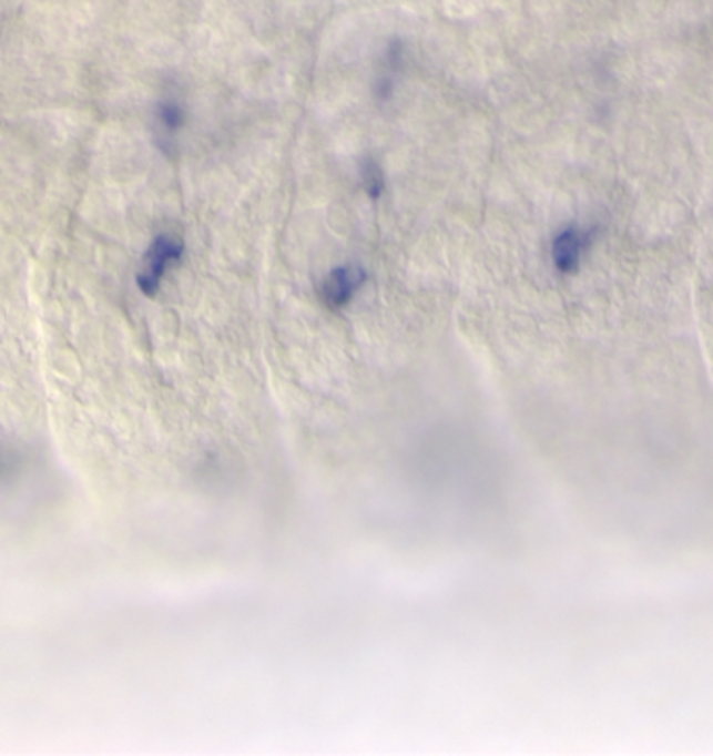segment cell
<instances>
[{
  "label": "cell",
  "mask_w": 713,
  "mask_h": 756,
  "mask_svg": "<svg viewBox=\"0 0 713 756\" xmlns=\"http://www.w3.org/2000/svg\"><path fill=\"white\" fill-rule=\"evenodd\" d=\"M601 238V227L597 224L570 222L561 225L549 244V258L556 274L570 277L580 274L587 258L591 257L594 246Z\"/></svg>",
  "instance_id": "cell-1"
},
{
  "label": "cell",
  "mask_w": 713,
  "mask_h": 756,
  "mask_svg": "<svg viewBox=\"0 0 713 756\" xmlns=\"http://www.w3.org/2000/svg\"><path fill=\"white\" fill-rule=\"evenodd\" d=\"M186 253V244L170 232L157 234L153 242L149 244L142 263H140L139 274H136V286L144 296H155L163 286V279L170 274V269L180 265Z\"/></svg>",
  "instance_id": "cell-2"
},
{
  "label": "cell",
  "mask_w": 713,
  "mask_h": 756,
  "mask_svg": "<svg viewBox=\"0 0 713 756\" xmlns=\"http://www.w3.org/2000/svg\"><path fill=\"white\" fill-rule=\"evenodd\" d=\"M403 69H405V44L400 40H390L378 59L376 75L371 82V94L378 103L393 101Z\"/></svg>",
  "instance_id": "cell-6"
},
{
  "label": "cell",
  "mask_w": 713,
  "mask_h": 756,
  "mask_svg": "<svg viewBox=\"0 0 713 756\" xmlns=\"http://www.w3.org/2000/svg\"><path fill=\"white\" fill-rule=\"evenodd\" d=\"M359 180H361V186L371 201L383 198L384 192H386V173H384L383 165L374 156H366L359 163Z\"/></svg>",
  "instance_id": "cell-7"
},
{
  "label": "cell",
  "mask_w": 713,
  "mask_h": 756,
  "mask_svg": "<svg viewBox=\"0 0 713 756\" xmlns=\"http://www.w3.org/2000/svg\"><path fill=\"white\" fill-rule=\"evenodd\" d=\"M40 459L30 445L0 438V497H13L34 480Z\"/></svg>",
  "instance_id": "cell-4"
},
{
  "label": "cell",
  "mask_w": 713,
  "mask_h": 756,
  "mask_svg": "<svg viewBox=\"0 0 713 756\" xmlns=\"http://www.w3.org/2000/svg\"><path fill=\"white\" fill-rule=\"evenodd\" d=\"M367 284V272L361 265H336L317 286L319 303L330 310L347 309Z\"/></svg>",
  "instance_id": "cell-5"
},
{
  "label": "cell",
  "mask_w": 713,
  "mask_h": 756,
  "mask_svg": "<svg viewBox=\"0 0 713 756\" xmlns=\"http://www.w3.org/2000/svg\"><path fill=\"white\" fill-rule=\"evenodd\" d=\"M189 121L191 113L186 99L177 90H165L153 106V136L163 155H177Z\"/></svg>",
  "instance_id": "cell-3"
}]
</instances>
